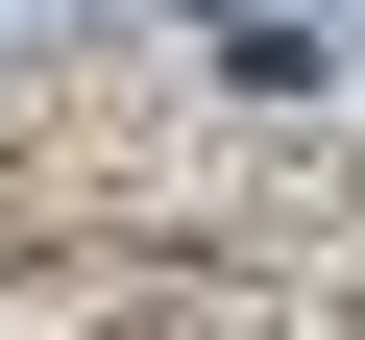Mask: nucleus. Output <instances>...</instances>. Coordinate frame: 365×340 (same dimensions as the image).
<instances>
[{"label":"nucleus","instance_id":"f257e3e1","mask_svg":"<svg viewBox=\"0 0 365 340\" xmlns=\"http://www.w3.org/2000/svg\"><path fill=\"white\" fill-rule=\"evenodd\" d=\"M244 25H317V0H220V49H244Z\"/></svg>","mask_w":365,"mask_h":340}]
</instances>
